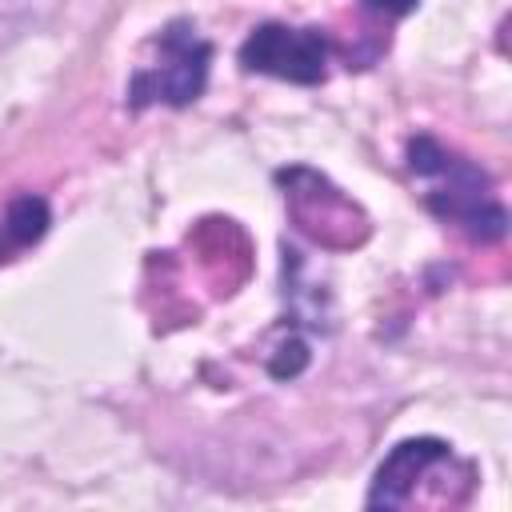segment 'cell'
<instances>
[{
  "instance_id": "1",
  "label": "cell",
  "mask_w": 512,
  "mask_h": 512,
  "mask_svg": "<svg viewBox=\"0 0 512 512\" xmlns=\"http://www.w3.org/2000/svg\"><path fill=\"white\" fill-rule=\"evenodd\" d=\"M408 168L416 176L432 180L428 208L436 216H444L448 224H460L476 240H500L504 236V208L492 200L488 176L476 164L452 156L432 136H416L408 144Z\"/></svg>"
},
{
  "instance_id": "2",
  "label": "cell",
  "mask_w": 512,
  "mask_h": 512,
  "mask_svg": "<svg viewBox=\"0 0 512 512\" xmlns=\"http://www.w3.org/2000/svg\"><path fill=\"white\" fill-rule=\"evenodd\" d=\"M156 52L160 56L132 76L128 104L132 108H148V104L180 108V104H192L208 84V60H212L208 40L192 24L176 20L156 36Z\"/></svg>"
},
{
  "instance_id": "3",
  "label": "cell",
  "mask_w": 512,
  "mask_h": 512,
  "mask_svg": "<svg viewBox=\"0 0 512 512\" xmlns=\"http://www.w3.org/2000/svg\"><path fill=\"white\" fill-rule=\"evenodd\" d=\"M240 64L292 84H320L328 72V36L320 28L260 24L240 44Z\"/></svg>"
},
{
  "instance_id": "4",
  "label": "cell",
  "mask_w": 512,
  "mask_h": 512,
  "mask_svg": "<svg viewBox=\"0 0 512 512\" xmlns=\"http://www.w3.org/2000/svg\"><path fill=\"white\" fill-rule=\"evenodd\" d=\"M448 460H452V448L444 440H432V436H416V440L396 444L388 452V460L376 468L368 504L372 508H404V504H412L416 500V484L428 480Z\"/></svg>"
},
{
  "instance_id": "5",
  "label": "cell",
  "mask_w": 512,
  "mask_h": 512,
  "mask_svg": "<svg viewBox=\"0 0 512 512\" xmlns=\"http://www.w3.org/2000/svg\"><path fill=\"white\" fill-rule=\"evenodd\" d=\"M48 224H52V216H48V204L40 196H32V192L16 196L4 212V224H0V252L36 244L48 232Z\"/></svg>"
},
{
  "instance_id": "6",
  "label": "cell",
  "mask_w": 512,
  "mask_h": 512,
  "mask_svg": "<svg viewBox=\"0 0 512 512\" xmlns=\"http://www.w3.org/2000/svg\"><path fill=\"white\" fill-rule=\"evenodd\" d=\"M56 0H0V52L48 20Z\"/></svg>"
},
{
  "instance_id": "7",
  "label": "cell",
  "mask_w": 512,
  "mask_h": 512,
  "mask_svg": "<svg viewBox=\"0 0 512 512\" xmlns=\"http://www.w3.org/2000/svg\"><path fill=\"white\" fill-rule=\"evenodd\" d=\"M416 4H420V0H364V8H368V12H376V16H388V20H396V16H408Z\"/></svg>"
}]
</instances>
